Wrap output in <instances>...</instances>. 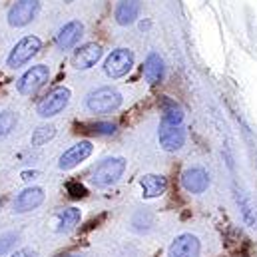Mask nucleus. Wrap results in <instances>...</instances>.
<instances>
[{
	"label": "nucleus",
	"instance_id": "f257e3e1",
	"mask_svg": "<svg viewBox=\"0 0 257 257\" xmlns=\"http://www.w3.org/2000/svg\"><path fill=\"white\" fill-rule=\"evenodd\" d=\"M126 168H128V162L124 158H116V156L104 158L92 170V184L96 188H110L122 180Z\"/></svg>",
	"mask_w": 257,
	"mask_h": 257
},
{
	"label": "nucleus",
	"instance_id": "f03ea898",
	"mask_svg": "<svg viewBox=\"0 0 257 257\" xmlns=\"http://www.w3.org/2000/svg\"><path fill=\"white\" fill-rule=\"evenodd\" d=\"M122 102H124V98H122V94L116 88L102 86V88H98V90L88 94L86 108L92 114H112V112H116L122 106Z\"/></svg>",
	"mask_w": 257,
	"mask_h": 257
},
{
	"label": "nucleus",
	"instance_id": "7ed1b4c3",
	"mask_svg": "<svg viewBox=\"0 0 257 257\" xmlns=\"http://www.w3.org/2000/svg\"><path fill=\"white\" fill-rule=\"evenodd\" d=\"M40 48H42V42H40V38L38 36H24L22 40H18L16 44H14V48L10 50V54H8V58H6V64L8 68H12V70H16V68H22L24 64H28L38 52H40Z\"/></svg>",
	"mask_w": 257,
	"mask_h": 257
},
{
	"label": "nucleus",
	"instance_id": "20e7f679",
	"mask_svg": "<svg viewBox=\"0 0 257 257\" xmlns=\"http://www.w3.org/2000/svg\"><path fill=\"white\" fill-rule=\"evenodd\" d=\"M48 78H50L48 66H44V64L32 66L30 70H26V72L18 78L16 90H18V94H22V96H32V94H36V92L48 82Z\"/></svg>",
	"mask_w": 257,
	"mask_h": 257
},
{
	"label": "nucleus",
	"instance_id": "39448f33",
	"mask_svg": "<svg viewBox=\"0 0 257 257\" xmlns=\"http://www.w3.org/2000/svg\"><path fill=\"white\" fill-rule=\"evenodd\" d=\"M68 102H70V90L68 88H54L50 94H46L40 102H38V106H36V114L40 116V118H54V116H58L62 110H66V106H68Z\"/></svg>",
	"mask_w": 257,
	"mask_h": 257
},
{
	"label": "nucleus",
	"instance_id": "423d86ee",
	"mask_svg": "<svg viewBox=\"0 0 257 257\" xmlns=\"http://www.w3.org/2000/svg\"><path fill=\"white\" fill-rule=\"evenodd\" d=\"M134 52L128 48H116L112 50V54L106 58L104 62V74L112 80H118V78H124L132 70L134 66Z\"/></svg>",
	"mask_w": 257,
	"mask_h": 257
},
{
	"label": "nucleus",
	"instance_id": "0eeeda50",
	"mask_svg": "<svg viewBox=\"0 0 257 257\" xmlns=\"http://www.w3.org/2000/svg\"><path fill=\"white\" fill-rule=\"evenodd\" d=\"M40 12V2L38 0H18L16 4L10 6L8 10V24L14 28H24L28 26Z\"/></svg>",
	"mask_w": 257,
	"mask_h": 257
},
{
	"label": "nucleus",
	"instance_id": "6e6552de",
	"mask_svg": "<svg viewBox=\"0 0 257 257\" xmlns=\"http://www.w3.org/2000/svg\"><path fill=\"white\" fill-rule=\"evenodd\" d=\"M92 152H94L92 142H90V140H80V142H76L74 146H70L64 154L60 156L58 168L64 170V172L74 170L76 166H80L82 162H86V160L92 156Z\"/></svg>",
	"mask_w": 257,
	"mask_h": 257
},
{
	"label": "nucleus",
	"instance_id": "1a4fd4ad",
	"mask_svg": "<svg viewBox=\"0 0 257 257\" xmlns=\"http://www.w3.org/2000/svg\"><path fill=\"white\" fill-rule=\"evenodd\" d=\"M201 241L193 233H180L168 247V257H199Z\"/></svg>",
	"mask_w": 257,
	"mask_h": 257
},
{
	"label": "nucleus",
	"instance_id": "9d476101",
	"mask_svg": "<svg viewBox=\"0 0 257 257\" xmlns=\"http://www.w3.org/2000/svg\"><path fill=\"white\" fill-rule=\"evenodd\" d=\"M158 142L166 152H180L186 144V130L182 126H172V124H160L158 130Z\"/></svg>",
	"mask_w": 257,
	"mask_h": 257
},
{
	"label": "nucleus",
	"instance_id": "9b49d317",
	"mask_svg": "<svg viewBox=\"0 0 257 257\" xmlns=\"http://www.w3.org/2000/svg\"><path fill=\"white\" fill-rule=\"evenodd\" d=\"M182 186L188 193L199 195L209 188V174L201 166H192L182 174Z\"/></svg>",
	"mask_w": 257,
	"mask_h": 257
},
{
	"label": "nucleus",
	"instance_id": "f8f14e48",
	"mask_svg": "<svg viewBox=\"0 0 257 257\" xmlns=\"http://www.w3.org/2000/svg\"><path fill=\"white\" fill-rule=\"evenodd\" d=\"M44 197H46L44 190L38 188V186L22 190L16 195V199H14V213H28V211L38 209L44 203Z\"/></svg>",
	"mask_w": 257,
	"mask_h": 257
},
{
	"label": "nucleus",
	"instance_id": "ddd939ff",
	"mask_svg": "<svg viewBox=\"0 0 257 257\" xmlns=\"http://www.w3.org/2000/svg\"><path fill=\"white\" fill-rule=\"evenodd\" d=\"M82 36H84V24L80 20H70V22H66L64 26L58 30L56 46L60 50H70V48H74L80 42Z\"/></svg>",
	"mask_w": 257,
	"mask_h": 257
},
{
	"label": "nucleus",
	"instance_id": "4468645a",
	"mask_svg": "<svg viewBox=\"0 0 257 257\" xmlns=\"http://www.w3.org/2000/svg\"><path fill=\"white\" fill-rule=\"evenodd\" d=\"M102 58V46L96 44V42H90V44H84L76 50L74 54V66L78 70H90L92 66L98 64V60Z\"/></svg>",
	"mask_w": 257,
	"mask_h": 257
},
{
	"label": "nucleus",
	"instance_id": "2eb2a0df",
	"mask_svg": "<svg viewBox=\"0 0 257 257\" xmlns=\"http://www.w3.org/2000/svg\"><path fill=\"white\" fill-rule=\"evenodd\" d=\"M140 12H142V0H120L114 18L120 26H132L140 18Z\"/></svg>",
	"mask_w": 257,
	"mask_h": 257
},
{
	"label": "nucleus",
	"instance_id": "dca6fc26",
	"mask_svg": "<svg viewBox=\"0 0 257 257\" xmlns=\"http://www.w3.org/2000/svg\"><path fill=\"white\" fill-rule=\"evenodd\" d=\"M140 188H142V197L144 199H154L164 195L168 190V180L160 174H146L140 180Z\"/></svg>",
	"mask_w": 257,
	"mask_h": 257
},
{
	"label": "nucleus",
	"instance_id": "f3484780",
	"mask_svg": "<svg viewBox=\"0 0 257 257\" xmlns=\"http://www.w3.org/2000/svg\"><path fill=\"white\" fill-rule=\"evenodd\" d=\"M82 221V211L78 207H64L56 213V231L68 233Z\"/></svg>",
	"mask_w": 257,
	"mask_h": 257
},
{
	"label": "nucleus",
	"instance_id": "a211bd4d",
	"mask_svg": "<svg viewBox=\"0 0 257 257\" xmlns=\"http://www.w3.org/2000/svg\"><path fill=\"white\" fill-rule=\"evenodd\" d=\"M164 72H166V66H164L162 56L152 52L144 62V78H146V82H150V84L162 82L164 80Z\"/></svg>",
	"mask_w": 257,
	"mask_h": 257
},
{
	"label": "nucleus",
	"instance_id": "6ab92c4d",
	"mask_svg": "<svg viewBox=\"0 0 257 257\" xmlns=\"http://www.w3.org/2000/svg\"><path fill=\"white\" fill-rule=\"evenodd\" d=\"M162 122L164 124H172V126H182L184 110L174 100H164L162 102Z\"/></svg>",
	"mask_w": 257,
	"mask_h": 257
},
{
	"label": "nucleus",
	"instance_id": "aec40b11",
	"mask_svg": "<svg viewBox=\"0 0 257 257\" xmlns=\"http://www.w3.org/2000/svg\"><path fill=\"white\" fill-rule=\"evenodd\" d=\"M16 126H18V116L14 112H10V110L0 112V138L10 136Z\"/></svg>",
	"mask_w": 257,
	"mask_h": 257
},
{
	"label": "nucleus",
	"instance_id": "412c9836",
	"mask_svg": "<svg viewBox=\"0 0 257 257\" xmlns=\"http://www.w3.org/2000/svg\"><path fill=\"white\" fill-rule=\"evenodd\" d=\"M54 136H56V128L54 126H40V128L34 130V134H32V146L40 148V146L48 144Z\"/></svg>",
	"mask_w": 257,
	"mask_h": 257
},
{
	"label": "nucleus",
	"instance_id": "4be33fe9",
	"mask_svg": "<svg viewBox=\"0 0 257 257\" xmlns=\"http://www.w3.org/2000/svg\"><path fill=\"white\" fill-rule=\"evenodd\" d=\"M18 237H20V235L14 233V231H8V233H2V235H0V257L10 253V251L16 247Z\"/></svg>",
	"mask_w": 257,
	"mask_h": 257
},
{
	"label": "nucleus",
	"instance_id": "5701e85b",
	"mask_svg": "<svg viewBox=\"0 0 257 257\" xmlns=\"http://www.w3.org/2000/svg\"><path fill=\"white\" fill-rule=\"evenodd\" d=\"M92 132L98 134V136H112L116 134V124H110V122H100V124H94Z\"/></svg>",
	"mask_w": 257,
	"mask_h": 257
},
{
	"label": "nucleus",
	"instance_id": "b1692460",
	"mask_svg": "<svg viewBox=\"0 0 257 257\" xmlns=\"http://www.w3.org/2000/svg\"><path fill=\"white\" fill-rule=\"evenodd\" d=\"M10 257H38V253H36L34 249H30V247H24V249H16V251H12Z\"/></svg>",
	"mask_w": 257,
	"mask_h": 257
},
{
	"label": "nucleus",
	"instance_id": "393cba45",
	"mask_svg": "<svg viewBox=\"0 0 257 257\" xmlns=\"http://www.w3.org/2000/svg\"><path fill=\"white\" fill-rule=\"evenodd\" d=\"M34 176H38V172H24V174H22L24 180H34Z\"/></svg>",
	"mask_w": 257,
	"mask_h": 257
},
{
	"label": "nucleus",
	"instance_id": "a878e982",
	"mask_svg": "<svg viewBox=\"0 0 257 257\" xmlns=\"http://www.w3.org/2000/svg\"><path fill=\"white\" fill-rule=\"evenodd\" d=\"M62 257H82V255H78V253H70V255H62Z\"/></svg>",
	"mask_w": 257,
	"mask_h": 257
},
{
	"label": "nucleus",
	"instance_id": "bb28decb",
	"mask_svg": "<svg viewBox=\"0 0 257 257\" xmlns=\"http://www.w3.org/2000/svg\"><path fill=\"white\" fill-rule=\"evenodd\" d=\"M66 2H72V0H66Z\"/></svg>",
	"mask_w": 257,
	"mask_h": 257
}]
</instances>
